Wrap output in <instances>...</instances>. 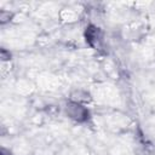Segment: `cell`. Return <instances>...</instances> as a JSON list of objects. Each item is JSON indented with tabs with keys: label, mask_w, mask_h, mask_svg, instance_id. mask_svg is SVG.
Segmentation results:
<instances>
[{
	"label": "cell",
	"mask_w": 155,
	"mask_h": 155,
	"mask_svg": "<svg viewBox=\"0 0 155 155\" xmlns=\"http://www.w3.org/2000/svg\"><path fill=\"white\" fill-rule=\"evenodd\" d=\"M64 114L67 117L78 124H86L91 120V111L85 103L75 99H69L64 105Z\"/></svg>",
	"instance_id": "obj_1"
},
{
	"label": "cell",
	"mask_w": 155,
	"mask_h": 155,
	"mask_svg": "<svg viewBox=\"0 0 155 155\" xmlns=\"http://www.w3.org/2000/svg\"><path fill=\"white\" fill-rule=\"evenodd\" d=\"M85 40L91 47H93V48L99 47V45L103 40V33H102L101 28L94 24L87 25L85 29Z\"/></svg>",
	"instance_id": "obj_2"
},
{
	"label": "cell",
	"mask_w": 155,
	"mask_h": 155,
	"mask_svg": "<svg viewBox=\"0 0 155 155\" xmlns=\"http://www.w3.org/2000/svg\"><path fill=\"white\" fill-rule=\"evenodd\" d=\"M1 58H2V61L11 59V53H10V51H6V50L2 47V48H1Z\"/></svg>",
	"instance_id": "obj_3"
},
{
	"label": "cell",
	"mask_w": 155,
	"mask_h": 155,
	"mask_svg": "<svg viewBox=\"0 0 155 155\" xmlns=\"http://www.w3.org/2000/svg\"><path fill=\"white\" fill-rule=\"evenodd\" d=\"M0 155H12V153L8 150V149H6V148H1V151H0Z\"/></svg>",
	"instance_id": "obj_4"
}]
</instances>
